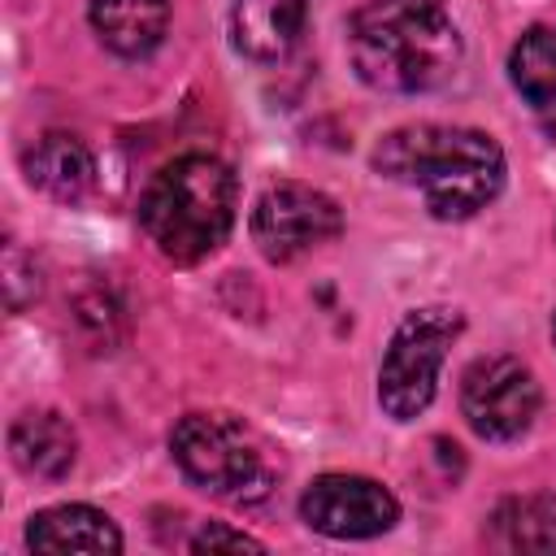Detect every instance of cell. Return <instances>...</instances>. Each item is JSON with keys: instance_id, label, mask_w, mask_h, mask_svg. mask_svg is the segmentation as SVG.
<instances>
[{"instance_id": "6da1fadb", "label": "cell", "mask_w": 556, "mask_h": 556, "mask_svg": "<svg viewBox=\"0 0 556 556\" xmlns=\"http://www.w3.org/2000/svg\"><path fill=\"white\" fill-rule=\"evenodd\" d=\"M374 169L391 182L417 187L430 217L465 222L504 187V148L486 130L417 122L378 139Z\"/></svg>"}, {"instance_id": "7a4b0ae2", "label": "cell", "mask_w": 556, "mask_h": 556, "mask_svg": "<svg viewBox=\"0 0 556 556\" xmlns=\"http://www.w3.org/2000/svg\"><path fill=\"white\" fill-rule=\"evenodd\" d=\"M348 52L374 91L421 96L460 65V30L443 0H365L348 17Z\"/></svg>"}, {"instance_id": "3957f363", "label": "cell", "mask_w": 556, "mask_h": 556, "mask_svg": "<svg viewBox=\"0 0 556 556\" xmlns=\"http://www.w3.org/2000/svg\"><path fill=\"white\" fill-rule=\"evenodd\" d=\"M235 204L239 182L230 165L208 152H187L152 174L135 213L139 230L165 261L195 265L226 243L235 226Z\"/></svg>"}, {"instance_id": "277c9868", "label": "cell", "mask_w": 556, "mask_h": 556, "mask_svg": "<svg viewBox=\"0 0 556 556\" xmlns=\"http://www.w3.org/2000/svg\"><path fill=\"white\" fill-rule=\"evenodd\" d=\"M169 452L182 478L217 500L256 504L274 486V460L261 434L230 413H187L169 430Z\"/></svg>"}, {"instance_id": "5b68a950", "label": "cell", "mask_w": 556, "mask_h": 556, "mask_svg": "<svg viewBox=\"0 0 556 556\" xmlns=\"http://www.w3.org/2000/svg\"><path fill=\"white\" fill-rule=\"evenodd\" d=\"M465 317L447 304H426L400 317L382 365H378V408L391 421H413L430 408L439 391V369L447 348L460 339Z\"/></svg>"}, {"instance_id": "8992f818", "label": "cell", "mask_w": 556, "mask_h": 556, "mask_svg": "<svg viewBox=\"0 0 556 556\" xmlns=\"http://www.w3.org/2000/svg\"><path fill=\"white\" fill-rule=\"evenodd\" d=\"M343 230V208L308 182H269L252 204V243L265 261L287 265Z\"/></svg>"}, {"instance_id": "52a82bcc", "label": "cell", "mask_w": 556, "mask_h": 556, "mask_svg": "<svg viewBox=\"0 0 556 556\" xmlns=\"http://www.w3.org/2000/svg\"><path fill=\"white\" fill-rule=\"evenodd\" d=\"M543 391L517 356H478L460 374V413L486 443L521 439L539 417Z\"/></svg>"}, {"instance_id": "ba28073f", "label": "cell", "mask_w": 556, "mask_h": 556, "mask_svg": "<svg viewBox=\"0 0 556 556\" xmlns=\"http://www.w3.org/2000/svg\"><path fill=\"white\" fill-rule=\"evenodd\" d=\"M300 517L326 539H374L400 521V500L361 473H321L300 495Z\"/></svg>"}, {"instance_id": "9c48e42d", "label": "cell", "mask_w": 556, "mask_h": 556, "mask_svg": "<svg viewBox=\"0 0 556 556\" xmlns=\"http://www.w3.org/2000/svg\"><path fill=\"white\" fill-rule=\"evenodd\" d=\"M308 22V0H235L230 39L248 61L274 65L291 56Z\"/></svg>"}, {"instance_id": "30bf717a", "label": "cell", "mask_w": 556, "mask_h": 556, "mask_svg": "<svg viewBox=\"0 0 556 556\" xmlns=\"http://www.w3.org/2000/svg\"><path fill=\"white\" fill-rule=\"evenodd\" d=\"M22 169H26V182L35 191H43L48 200H56V204H78L91 191V178H96L91 148L70 130L39 135L22 152Z\"/></svg>"}, {"instance_id": "8fae6325", "label": "cell", "mask_w": 556, "mask_h": 556, "mask_svg": "<svg viewBox=\"0 0 556 556\" xmlns=\"http://www.w3.org/2000/svg\"><path fill=\"white\" fill-rule=\"evenodd\" d=\"M87 17L100 43L126 61L152 56L169 35V0H91Z\"/></svg>"}, {"instance_id": "7c38bea8", "label": "cell", "mask_w": 556, "mask_h": 556, "mask_svg": "<svg viewBox=\"0 0 556 556\" xmlns=\"http://www.w3.org/2000/svg\"><path fill=\"white\" fill-rule=\"evenodd\" d=\"M26 543L30 552H96V556L109 552L113 556L122 552V530L113 526L109 513L91 504H56L30 517Z\"/></svg>"}, {"instance_id": "4fadbf2b", "label": "cell", "mask_w": 556, "mask_h": 556, "mask_svg": "<svg viewBox=\"0 0 556 556\" xmlns=\"http://www.w3.org/2000/svg\"><path fill=\"white\" fill-rule=\"evenodd\" d=\"M13 465L30 478H65L78 456L74 426L52 408H30L9 426Z\"/></svg>"}, {"instance_id": "5bb4252c", "label": "cell", "mask_w": 556, "mask_h": 556, "mask_svg": "<svg viewBox=\"0 0 556 556\" xmlns=\"http://www.w3.org/2000/svg\"><path fill=\"white\" fill-rule=\"evenodd\" d=\"M486 543L500 552H556V491L500 500L486 517Z\"/></svg>"}, {"instance_id": "9a60e30c", "label": "cell", "mask_w": 556, "mask_h": 556, "mask_svg": "<svg viewBox=\"0 0 556 556\" xmlns=\"http://www.w3.org/2000/svg\"><path fill=\"white\" fill-rule=\"evenodd\" d=\"M508 78L534 109L556 104V26H530L513 43Z\"/></svg>"}, {"instance_id": "2e32d148", "label": "cell", "mask_w": 556, "mask_h": 556, "mask_svg": "<svg viewBox=\"0 0 556 556\" xmlns=\"http://www.w3.org/2000/svg\"><path fill=\"white\" fill-rule=\"evenodd\" d=\"M187 547H191V552H265L261 539H252V534H243V530H230V526H222V521L200 526V530L187 539Z\"/></svg>"}, {"instance_id": "e0dca14e", "label": "cell", "mask_w": 556, "mask_h": 556, "mask_svg": "<svg viewBox=\"0 0 556 556\" xmlns=\"http://www.w3.org/2000/svg\"><path fill=\"white\" fill-rule=\"evenodd\" d=\"M552 339H556V321H552Z\"/></svg>"}]
</instances>
